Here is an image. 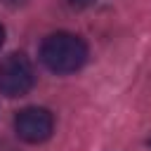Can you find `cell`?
I'll use <instances>...</instances> for the list:
<instances>
[{"label": "cell", "mask_w": 151, "mask_h": 151, "mask_svg": "<svg viewBox=\"0 0 151 151\" xmlns=\"http://www.w3.org/2000/svg\"><path fill=\"white\" fill-rule=\"evenodd\" d=\"M14 130L17 134L28 144H40L50 139L54 130V118L42 106H26L14 116Z\"/></svg>", "instance_id": "cell-3"}, {"label": "cell", "mask_w": 151, "mask_h": 151, "mask_svg": "<svg viewBox=\"0 0 151 151\" xmlns=\"http://www.w3.org/2000/svg\"><path fill=\"white\" fill-rule=\"evenodd\" d=\"M40 61L52 73H73L83 68V64L87 61V45L76 33L57 31L42 40Z\"/></svg>", "instance_id": "cell-1"}, {"label": "cell", "mask_w": 151, "mask_h": 151, "mask_svg": "<svg viewBox=\"0 0 151 151\" xmlns=\"http://www.w3.org/2000/svg\"><path fill=\"white\" fill-rule=\"evenodd\" d=\"M97 0H68V5L71 7H90V5H94Z\"/></svg>", "instance_id": "cell-4"}, {"label": "cell", "mask_w": 151, "mask_h": 151, "mask_svg": "<svg viewBox=\"0 0 151 151\" xmlns=\"http://www.w3.org/2000/svg\"><path fill=\"white\" fill-rule=\"evenodd\" d=\"M35 85V71L26 54L12 52L0 61V92L5 97H24Z\"/></svg>", "instance_id": "cell-2"}, {"label": "cell", "mask_w": 151, "mask_h": 151, "mask_svg": "<svg viewBox=\"0 0 151 151\" xmlns=\"http://www.w3.org/2000/svg\"><path fill=\"white\" fill-rule=\"evenodd\" d=\"M2 42H5V28H2V24H0V47H2Z\"/></svg>", "instance_id": "cell-5"}, {"label": "cell", "mask_w": 151, "mask_h": 151, "mask_svg": "<svg viewBox=\"0 0 151 151\" xmlns=\"http://www.w3.org/2000/svg\"><path fill=\"white\" fill-rule=\"evenodd\" d=\"M2 2H7V5H19V2H24V0H2Z\"/></svg>", "instance_id": "cell-6"}]
</instances>
